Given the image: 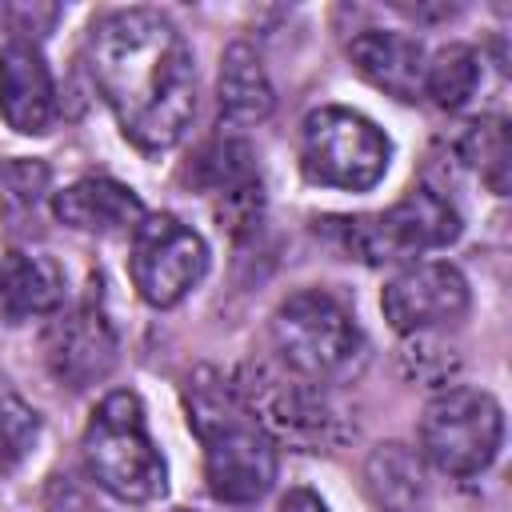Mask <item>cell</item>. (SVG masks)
Returning a JSON list of instances; mask_svg holds the SVG:
<instances>
[{
  "label": "cell",
  "instance_id": "6da1fadb",
  "mask_svg": "<svg viewBox=\"0 0 512 512\" xmlns=\"http://www.w3.org/2000/svg\"><path fill=\"white\" fill-rule=\"evenodd\" d=\"M88 72L136 148L164 152L188 132L196 64L168 16L152 8L104 12L88 32Z\"/></svg>",
  "mask_w": 512,
  "mask_h": 512
},
{
  "label": "cell",
  "instance_id": "7a4b0ae2",
  "mask_svg": "<svg viewBox=\"0 0 512 512\" xmlns=\"http://www.w3.org/2000/svg\"><path fill=\"white\" fill-rule=\"evenodd\" d=\"M188 424L204 444L208 492L224 504H252L276 480V448L248 412L240 388L212 368H200L184 392Z\"/></svg>",
  "mask_w": 512,
  "mask_h": 512
},
{
  "label": "cell",
  "instance_id": "3957f363",
  "mask_svg": "<svg viewBox=\"0 0 512 512\" xmlns=\"http://www.w3.org/2000/svg\"><path fill=\"white\" fill-rule=\"evenodd\" d=\"M272 348L292 376H304L312 384L352 380L368 356L364 332L356 328L348 308L320 288H304L280 300V308L272 312Z\"/></svg>",
  "mask_w": 512,
  "mask_h": 512
},
{
  "label": "cell",
  "instance_id": "277c9868",
  "mask_svg": "<svg viewBox=\"0 0 512 512\" xmlns=\"http://www.w3.org/2000/svg\"><path fill=\"white\" fill-rule=\"evenodd\" d=\"M84 464L96 476L100 488L128 504H148L164 496L168 488V468L160 448L148 436L144 424V404L136 392H108L88 428H84Z\"/></svg>",
  "mask_w": 512,
  "mask_h": 512
},
{
  "label": "cell",
  "instance_id": "5b68a950",
  "mask_svg": "<svg viewBox=\"0 0 512 512\" xmlns=\"http://www.w3.org/2000/svg\"><path fill=\"white\" fill-rule=\"evenodd\" d=\"M392 160V140L352 108H316L300 128V168L312 184L368 192Z\"/></svg>",
  "mask_w": 512,
  "mask_h": 512
},
{
  "label": "cell",
  "instance_id": "8992f818",
  "mask_svg": "<svg viewBox=\"0 0 512 512\" xmlns=\"http://www.w3.org/2000/svg\"><path fill=\"white\" fill-rule=\"evenodd\" d=\"M344 248L364 264H400L460 236V212L436 188H412L388 212L336 220Z\"/></svg>",
  "mask_w": 512,
  "mask_h": 512
},
{
  "label": "cell",
  "instance_id": "52a82bcc",
  "mask_svg": "<svg viewBox=\"0 0 512 512\" xmlns=\"http://www.w3.org/2000/svg\"><path fill=\"white\" fill-rule=\"evenodd\" d=\"M504 444V408L484 388H444L424 404L420 448L448 476L484 472Z\"/></svg>",
  "mask_w": 512,
  "mask_h": 512
},
{
  "label": "cell",
  "instance_id": "ba28073f",
  "mask_svg": "<svg viewBox=\"0 0 512 512\" xmlns=\"http://www.w3.org/2000/svg\"><path fill=\"white\" fill-rule=\"evenodd\" d=\"M236 388L268 440H284L300 452H328L348 436L332 400L304 376L252 368Z\"/></svg>",
  "mask_w": 512,
  "mask_h": 512
},
{
  "label": "cell",
  "instance_id": "9c48e42d",
  "mask_svg": "<svg viewBox=\"0 0 512 512\" xmlns=\"http://www.w3.org/2000/svg\"><path fill=\"white\" fill-rule=\"evenodd\" d=\"M128 272L152 308L180 304L208 272V244L176 216H144L132 232Z\"/></svg>",
  "mask_w": 512,
  "mask_h": 512
},
{
  "label": "cell",
  "instance_id": "30bf717a",
  "mask_svg": "<svg viewBox=\"0 0 512 512\" xmlns=\"http://www.w3.org/2000/svg\"><path fill=\"white\" fill-rule=\"evenodd\" d=\"M380 308H384V320L404 336L432 332V328L464 320V312H468V280L448 260H420V264L396 272L384 284Z\"/></svg>",
  "mask_w": 512,
  "mask_h": 512
},
{
  "label": "cell",
  "instance_id": "8fae6325",
  "mask_svg": "<svg viewBox=\"0 0 512 512\" xmlns=\"http://www.w3.org/2000/svg\"><path fill=\"white\" fill-rule=\"evenodd\" d=\"M44 360L64 388H88L116 364V328L96 300L56 316L44 332Z\"/></svg>",
  "mask_w": 512,
  "mask_h": 512
},
{
  "label": "cell",
  "instance_id": "7c38bea8",
  "mask_svg": "<svg viewBox=\"0 0 512 512\" xmlns=\"http://www.w3.org/2000/svg\"><path fill=\"white\" fill-rule=\"evenodd\" d=\"M0 116L20 136H44L56 120L52 72L32 40H8L0 48Z\"/></svg>",
  "mask_w": 512,
  "mask_h": 512
},
{
  "label": "cell",
  "instance_id": "4fadbf2b",
  "mask_svg": "<svg viewBox=\"0 0 512 512\" xmlns=\"http://www.w3.org/2000/svg\"><path fill=\"white\" fill-rule=\"evenodd\" d=\"M52 212L56 220H64L76 232H96V236H120V232H136V224L144 220V204L140 196L112 180V176H84L68 188H60L52 196Z\"/></svg>",
  "mask_w": 512,
  "mask_h": 512
},
{
  "label": "cell",
  "instance_id": "5bb4252c",
  "mask_svg": "<svg viewBox=\"0 0 512 512\" xmlns=\"http://www.w3.org/2000/svg\"><path fill=\"white\" fill-rule=\"evenodd\" d=\"M348 60L368 84H376L380 92H388L396 100H416L424 92V64L428 60H424L420 40H412L404 32L368 28L360 36H352Z\"/></svg>",
  "mask_w": 512,
  "mask_h": 512
},
{
  "label": "cell",
  "instance_id": "9a60e30c",
  "mask_svg": "<svg viewBox=\"0 0 512 512\" xmlns=\"http://www.w3.org/2000/svg\"><path fill=\"white\" fill-rule=\"evenodd\" d=\"M64 304V268L44 252L12 248L0 260V320L24 324Z\"/></svg>",
  "mask_w": 512,
  "mask_h": 512
},
{
  "label": "cell",
  "instance_id": "2e32d148",
  "mask_svg": "<svg viewBox=\"0 0 512 512\" xmlns=\"http://www.w3.org/2000/svg\"><path fill=\"white\" fill-rule=\"evenodd\" d=\"M216 96H220V112L232 124H260L276 96H272V80L256 56L252 44H228L220 56V76H216Z\"/></svg>",
  "mask_w": 512,
  "mask_h": 512
},
{
  "label": "cell",
  "instance_id": "e0dca14e",
  "mask_svg": "<svg viewBox=\"0 0 512 512\" xmlns=\"http://www.w3.org/2000/svg\"><path fill=\"white\" fill-rule=\"evenodd\" d=\"M364 484L380 512H424L428 484H424L420 456L396 440L372 448L364 464Z\"/></svg>",
  "mask_w": 512,
  "mask_h": 512
},
{
  "label": "cell",
  "instance_id": "ac0fdd59",
  "mask_svg": "<svg viewBox=\"0 0 512 512\" xmlns=\"http://www.w3.org/2000/svg\"><path fill=\"white\" fill-rule=\"evenodd\" d=\"M184 180L200 192H212V196H228L244 184H256L252 148L236 136H216L192 156V164L184 168Z\"/></svg>",
  "mask_w": 512,
  "mask_h": 512
},
{
  "label": "cell",
  "instance_id": "d6986e66",
  "mask_svg": "<svg viewBox=\"0 0 512 512\" xmlns=\"http://www.w3.org/2000/svg\"><path fill=\"white\" fill-rule=\"evenodd\" d=\"M480 84V56L468 44H444L424 64V92L436 100V108H460Z\"/></svg>",
  "mask_w": 512,
  "mask_h": 512
},
{
  "label": "cell",
  "instance_id": "ffe728a7",
  "mask_svg": "<svg viewBox=\"0 0 512 512\" xmlns=\"http://www.w3.org/2000/svg\"><path fill=\"white\" fill-rule=\"evenodd\" d=\"M464 160L480 172V180L504 196L508 192V124L500 116H484L464 132Z\"/></svg>",
  "mask_w": 512,
  "mask_h": 512
},
{
  "label": "cell",
  "instance_id": "44dd1931",
  "mask_svg": "<svg viewBox=\"0 0 512 512\" xmlns=\"http://www.w3.org/2000/svg\"><path fill=\"white\" fill-rule=\"evenodd\" d=\"M40 416L12 392H0V476L12 472L36 444Z\"/></svg>",
  "mask_w": 512,
  "mask_h": 512
},
{
  "label": "cell",
  "instance_id": "7402d4cb",
  "mask_svg": "<svg viewBox=\"0 0 512 512\" xmlns=\"http://www.w3.org/2000/svg\"><path fill=\"white\" fill-rule=\"evenodd\" d=\"M280 512H328V504H324L316 492H308V488H292V492L280 500Z\"/></svg>",
  "mask_w": 512,
  "mask_h": 512
}]
</instances>
